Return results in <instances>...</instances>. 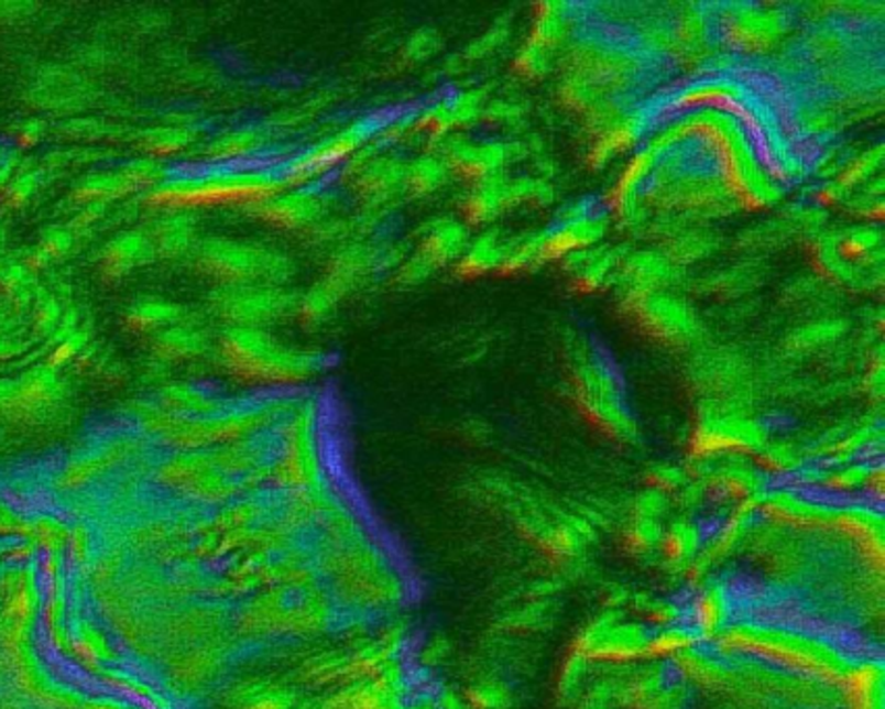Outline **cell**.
<instances>
[{"mask_svg": "<svg viewBox=\"0 0 885 709\" xmlns=\"http://www.w3.org/2000/svg\"><path fill=\"white\" fill-rule=\"evenodd\" d=\"M350 173H353L351 184H353L356 194H360L364 200H370V203H381L389 198L397 187L404 186L406 167L393 159L362 156V159H356V163L350 167Z\"/></svg>", "mask_w": 885, "mask_h": 709, "instance_id": "16", "label": "cell"}, {"mask_svg": "<svg viewBox=\"0 0 885 709\" xmlns=\"http://www.w3.org/2000/svg\"><path fill=\"white\" fill-rule=\"evenodd\" d=\"M90 339H92V327L84 323L75 334L63 337V339H58L51 346V350L46 352V358H44V364L48 369L56 371V373H61L63 369L75 364L77 358L90 348Z\"/></svg>", "mask_w": 885, "mask_h": 709, "instance_id": "34", "label": "cell"}, {"mask_svg": "<svg viewBox=\"0 0 885 709\" xmlns=\"http://www.w3.org/2000/svg\"><path fill=\"white\" fill-rule=\"evenodd\" d=\"M651 633L653 631L641 620L624 618L601 636V641L590 650L587 659L590 664L611 668H626L638 662H645Z\"/></svg>", "mask_w": 885, "mask_h": 709, "instance_id": "11", "label": "cell"}, {"mask_svg": "<svg viewBox=\"0 0 885 709\" xmlns=\"http://www.w3.org/2000/svg\"><path fill=\"white\" fill-rule=\"evenodd\" d=\"M42 186V168L21 167L15 179L0 192V205L7 210H21L32 203Z\"/></svg>", "mask_w": 885, "mask_h": 709, "instance_id": "35", "label": "cell"}, {"mask_svg": "<svg viewBox=\"0 0 885 709\" xmlns=\"http://www.w3.org/2000/svg\"><path fill=\"white\" fill-rule=\"evenodd\" d=\"M461 699L470 709H510L512 691L501 680H480L468 687Z\"/></svg>", "mask_w": 885, "mask_h": 709, "instance_id": "36", "label": "cell"}, {"mask_svg": "<svg viewBox=\"0 0 885 709\" xmlns=\"http://www.w3.org/2000/svg\"><path fill=\"white\" fill-rule=\"evenodd\" d=\"M669 668L671 674L680 678V683L688 687L692 685L697 689H720L732 674L721 657L709 654L701 647L674 657L669 662Z\"/></svg>", "mask_w": 885, "mask_h": 709, "instance_id": "20", "label": "cell"}, {"mask_svg": "<svg viewBox=\"0 0 885 709\" xmlns=\"http://www.w3.org/2000/svg\"><path fill=\"white\" fill-rule=\"evenodd\" d=\"M850 709H884V689L852 695L849 697Z\"/></svg>", "mask_w": 885, "mask_h": 709, "instance_id": "47", "label": "cell"}, {"mask_svg": "<svg viewBox=\"0 0 885 709\" xmlns=\"http://www.w3.org/2000/svg\"><path fill=\"white\" fill-rule=\"evenodd\" d=\"M627 612H632L636 620H641L651 631H659L667 626H676L688 622V608L680 601L669 598H655L651 593L634 591Z\"/></svg>", "mask_w": 885, "mask_h": 709, "instance_id": "25", "label": "cell"}, {"mask_svg": "<svg viewBox=\"0 0 885 709\" xmlns=\"http://www.w3.org/2000/svg\"><path fill=\"white\" fill-rule=\"evenodd\" d=\"M133 192L135 187L131 186L130 179L123 175L121 168L92 171L75 184L72 200L79 206L109 205L114 200L128 198Z\"/></svg>", "mask_w": 885, "mask_h": 709, "instance_id": "23", "label": "cell"}, {"mask_svg": "<svg viewBox=\"0 0 885 709\" xmlns=\"http://www.w3.org/2000/svg\"><path fill=\"white\" fill-rule=\"evenodd\" d=\"M67 395V385L61 373L46 364H36L15 379L7 411L19 416L34 418L44 412H53Z\"/></svg>", "mask_w": 885, "mask_h": 709, "instance_id": "8", "label": "cell"}, {"mask_svg": "<svg viewBox=\"0 0 885 709\" xmlns=\"http://www.w3.org/2000/svg\"><path fill=\"white\" fill-rule=\"evenodd\" d=\"M632 593H634V591H630L626 585H622V582H611V585H608V587L603 589V593H601L603 610H620V612H626L627 606H630V599H632Z\"/></svg>", "mask_w": 885, "mask_h": 709, "instance_id": "46", "label": "cell"}, {"mask_svg": "<svg viewBox=\"0 0 885 709\" xmlns=\"http://www.w3.org/2000/svg\"><path fill=\"white\" fill-rule=\"evenodd\" d=\"M262 142H264V133L256 128H238V130L225 131L212 142H208L204 149V156L212 165H222V167H233L240 163L243 165L254 152L262 149Z\"/></svg>", "mask_w": 885, "mask_h": 709, "instance_id": "24", "label": "cell"}, {"mask_svg": "<svg viewBox=\"0 0 885 709\" xmlns=\"http://www.w3.org/2000/svg\"><path fill=\"white\" fill-rule=\"evenodd\" d=\"M341 296L343 294L332 283L327 280L320 281L304 298L297 302V318L304 325H318L331 315L332 308L337 306Z\"/></svg>", "mask_w": 885, "mask_h": 709, "instance_id": "33", "label": "cell"}, {"mask_svg": "<svg viewBox=\"0 0 885 709\" xmlns=\"http://www.w3.org/2000/svg\"><path fill=\"white\" fill-rule=\"evenodd\" d=\"M196 140V133L184 126H159L144 133H140V149L146 152L150 159H171L189 149Z\"/></svg>", "mask_w": 885, "mask_h": 709, "instance_id": "28", "label": "cell"}, {"mask_svg": "<svg viewBox=\"0 0 885 709\" xmlns=\"http://www.w3.org/2000/svg\"><path fill=\"white\" fill-rule=\"evenodd\" d=\"M442 173H445V165L439 161H435L430 156L418 159L409 167H406L404 186L412 194H428V192H433L435 187L441 184Z\"/></svg>", "mask_w": 885, "mask_h": 709, "instance_id": "39", "label": "cell"}, {"mask_svg": "<svg viewBox=\"0 0 885 709\" xmlns=\"http://www.w3.org/2000/svg\"><path fill=\"white\" fill-rule=\"evenodd\" d=\"M194 266L204 277L221 285L264 283L278 287L292 275V261L259 243L238 242L227 238H208L196 243Z\"/></svg>", "mask_w": 885, "mask_h": 709, "instance_id": "4", "label": "cell"}, {"mask_svg": "<svg viewBox=\"0 0 885 709\" xmlns=\"http://www.w3.org/2000/svg\"><path fill=\"white\" fill-rule=\"evenodd\" d=\"M402 117L404 114H395L391 111L369 114V117L351 123L346 130L337 131L331 138L295 154L287 163L278 165L283 184L285 187H302L306 182H313L316 177L325 175L327 171L350 161L351 156H356L360 150L364 149L370 140L385 133L389 126Z\"/></svg>", "mask_w": 885, "mask_h": 709, "instance_id": "5", "label": "cell"}, {"mask_svg": "<svg viewBox=\"0 0 885 709\" xmlns=\"http://www.w3.org/2000/svg\"><path fill=\"white\" fill-rule=\"evenodd\" d=\"M692 691L684 683H669L664 691L659 692L653 701H648L643 709H686L690 703Z\"/></svg>", "mask_w": 885, "mask_h": 709, "instance_id": "45", "label": "cell"}, {"mask_svg": "<svg viewBox=\"0 0 885 709\" xmlns=\"http://www.w3.org/2000/svg\"><path fill=\"white\" fill-rule=\"evenodd\" d=\"M702 647V639L688 622L653 631L646 645L645 662H665L669 664L674 657L686 654L690 650Z\"/></svg>", "mask_w": 885, "mask_h": 709, "instance_id": "26", "label": "cell"}, {"mask_svg": "<svg viewBox=\"0 0 885 709\" xmlns=\"http://www.w3.org/2000/svg\"><path fill=\"white\" fill-rule=\"evenodd\" d=\"M584 709H618V708H613V706H608V708H584Z\"/></svg>", "mask_w": 885, "mask_h": 709, "instance_id": "49", "label": "cell"}, {"mask_svg": "<svg viewBox=\"0 0 885 709\" xmlns=\"http://www.w3.org/2000/svg\"><path fill=\"white\" fill-rule=\"evenodd\" d=\"M624 618H626V612L601 610L597 617L590 618L589 622L578 631V635L573 636L570 650L587 657L590 650L601 641V636L605 635L613 624H618Z\"/></svg>", "mask_w": 885, "mask_h": 709, "instance_id": "38", "label": "cell"}, {"mask_svg": "<svg viewBox=\"0 0 885 709\" xmlns=\"http://www.w3.org/2000/svg\"><path fill=\"white\" fill-rule=\"evenodd\" d=\"M185 308L163 298H144L133 302L123 313V325L135 336H156L168 327L184 323Z\"/></svg>", "mask_w": 885, "mask_h": 709, "instance_id": "21", "label": "cell"}, {"mask_svg": "<svg viewBox=\"0 0 885 709\" xmlns=\"http://www.w3.org/2000/svg\"><path fill=\"white\" fill-rule=\"evenodd\" d=\"M671 683V668L665 662H646L645 666L634 668L632 673L622 676L615 708L643 709L648 701H653L665 687Z\"/></svg>", "mask_w": 885, "mask_h": 709, "instance_id": "19", "label": "cell"}, {"mask_svg": "<svg viewBox=\"0 0 885 709\" xmlns=\"http://www.w3.org/2000/svg\"><path fill=\"white\" fill-rule=\"evenodd\" d=\"M222 369L241 383L294 388L327 369V354L297 350L254 327H225L217 339Z\"/></svg>", "mask_w": 885, "mask_h": 709, "instance_id": "3", "label": "cell"}, {"mask_svg": "<svg viewBox=\"0 0 885 709\" xmlns=\"http://www.w3.org/2000/svg\"><path fill=\"white\" fill-rule=\"evenodd\" d=\"M590 666L592 664L584 655L568 650L559 674H557V685H555V697L561 706H570L580 699V695L584 691V680H587Z\"/></svg>", "mask_w": 885, "mask_h": 709, "instance_id": "31", "label": "cell"}, {"mask_svg": "<svg viewBox=\"0 0 885 709\" xmlns=\"http://www.w3.org/2000/svg\"><path fill=\"white\" fill-rule=\"evenodd\" d=\"M46 131H48L46 121L40 119V117H30V119L21 121L15 128V133H13L15 150L19 149V152H25V150L37 149L42 144Z\"/></svg>", "mask_w": 885, "mask_h": 709, "instance_id": "44", "label": "cell"}, {"mask_svg": "<svg viewBox=\"0 0 885 709\" xmlns=\"http://www.w3.org/2000/svg\"><path fill=\"white\" fill-rule=\"evenodd\" d=\"M873 465H877V462L854 460V462H846V465L826 468L819 491H826L831 495H856V493H863L865 483H867L868 470Z\"/></svg>", "mask_w": 885, "mask_h": 709, "instance_id": "30", "label": "cell"}, {"mask_svg": "<svg viewBox=\"0 0 885 709\" xmlns=\"http://www.w3.org/2000/svg\"><path fill=\"white\" fill-rule=\"evenodd\" d=\"M65 304L63 299L56 296L55 292H44L40 290L37 298L32 304L30 310V331L34 339H42V341H51V337L55 336L56 327L63 318L65 313Z\"/></svg>", "mask_w": 885, "mask_h": 709, "instance_id": "32", "label": "cell"}, {"mask_svg": "<svg viewBox=\"0 0 885 709\" xmlns=\"http://www.w3.org/2000/svg\"><path fill=\"white\" fill-rule=\"evenodd\" d=\"M592 539H594V531L582 519H566L564 523L547 526L538 535V543H540L543 552L559 561L576 560L587 549V545L592 543Z\"/></svg>", "mask_w": 885, "mask_h": 709, "instance_id": "22", "label": "cell"}, {"mask_svg": "<svg viewBox=\"0 0 885 709\" xmlns=\"http://www.w3.org/2000/svg\"><path fill=\"white\" fill-rule=\"evenodd\" d=\"M210 310L221 318L227 327H254L275 323L294 306V298L275 285L248 283V285H221L210 298Z\"/></svg>", "mask_w": 885, "mask_h": 709, "instance_id": "6", "label": "cell"}, {"mask_svg": "<svg viewBox=\"0 0 885 709\" xmlns=\"http://www.w3.org/2000/svg\"><path fill=\"white\" fill-rule=\"evenodd\" d=\"M463 248V229L460 225L445 223L433 229L420 246V259L433 269L458 257Z\"/></svg>", "mask_w": 885, "mask_h": 709, "instance_id": "29", "label": "cell"}, {"mask_svg": "<svg viewBox=\"0 0 885 709\" xmlns=\"http://www.w3.org/2000/svg\"><path fill=\"white\" fill-rule=\"evenodd\" d=\"M150 350L161 364H179L206 354L210 350V337L203 327L185 318L184 323H177L152 337Z\"/></svg>", "mask_w": 885, "mask_h": 709, "instance_id": "15", "label": "cell"}, {"mask_svg": "<svg viewBox=\"0 0 885 709\" xmlns=\"http://www.w3.org/2000/svg\"><path fill=\"white\" fill-rule=\"evenodd\" d=\"M665 523L651 519L627 516L622 528V549L634 560H646L659 554V543L664 535Z\"/></svg>", "mask_w": 885, "mask_h": 709, "instance_id": "27", "label": "cell"}, {"mask_svg": "<svg viewBox=\"0 0 885 709\" xmlns=\"http://www.w3.org/2000/svg\"><path fill=\"white\" fill-rule=\"evenodd\" d=\"M154 254L161 259H182L196 248V219L189 210H165L148 229Z\"/></svg>", "mask_w": 885, "mask_h": 709, "instance_id": "17", "label": "cell"}, {"mask_svg": "<svg viewBox=\"0 0 885 709\" xmlns=\"http://www.w3.org/2000/svg\"><path fill=\"white\" fill-rule=\"evenodd\" d=\"M835 505L790 486H772L761 498L758 516L767 523L790 528H831Z\"/></svg>", "mask_w": 885, "mask_h": 709, "instance_id": "7", "label": "cell"}, {"mask_svg": "<svg viewBox=\"0 0 885 709\" xmlns=\"http://www.w3.org/2000/svg\"><path fill=\"white\" fill-rule=\"evenodd\" d=\"M856 543L868 560L884 568L885 519L877 505H835L833 526Z\"/></svg>", "mask_w": 885, "mask_h": 709, "instance_id": "12", "label": "cell"}, {"mask_svg": "<svg viewBox=\"0 0 885 709\" xmlns=\"http://www.w3.org/2000/svg\"><path fill=\"white\" fill-rule=\"evenodd\" d=\"M709 531L695 516H676L664 526L659 558L674 570H684L701 554Z\"/></svg>", "mask_w": 885, "mask_h": 709, "instance_id": "14", "label": "cell"}, {"mask_svg": "<svg viewBox=\"0 0 885 709\" xmlns=\"http://www.w3.org/2000/svg\"><path fill=\"white\" fill-rule=\"evenodd\" d=\"M688 481L690 479L686 475V468L669 467V465L651 468L645 477L646 489H655L669 498H674Z\"/></svg>", "mask_w": 885, "mask_h": 709, "instance_id": "42", "label": "cell"}, {"mask_svg": "<svg viewBox=\"0 0 885 709\" xmlns=\"http://www.w3.org/2000/svg\"><path fill=\"white\" fill-rule=\"evenodd\" d=\"M688 608V624L701 635L702 643H715L734 622V596L725 580L713 579L695 591Z\"/></svg>", "mask_w": 885, "mask_h": 709, "instance_id": "9", "label": "cell"}, {"mask_svg": "<svg viewBox=\"0 0 885 709\" xmlns=\"http://www.w3.org/2000/svg\"><path fill=\"white\" fill-rule=\"evenodd\" d=\"M439 709H470L466 706V701L458 697V695H451V692H447L445 697L441 699V703H439Z\"/></svg>", "mask_w": 885, "mask_h": 709, "instance_id": "48", "label": "cell"}, {"mask_svg": "<svg viewBox=\"0 0 885 709\" xmlns=\"http://www.w3.org/2000/svg\"><path fill=\"white\" fill-rule=\"evenodd\" d=\"M77 243V233L72 225H51L42 231L36 248L48 259V262L65 259Z\"/></svg>", "mask_w": 885, "mask_h": 709, "instance_id": "40", "label": "cell"}, {"mask_svg": "<svg viewBox=\"0 0 885 709\" xmlns=\"http://www.w3.org/2000/svg\"><path fill=\"white\" fill-rule=\"evenodd\" d=\"M156 259L148 231H123L102 246L98 254V273L105 281H121L135 269Z\"/></svg>", "mask_w": 885, "mask_h": 709, "instance_id": "13", "label": "cell"}, {"mask_svg": "<svg viewBox=\"0 0 885 709\" xmlns=\"http://www.w3.org/2000/svg\"><path fill=\"white\" fill-rule=\"evenodd\" d=\"M287 187L278 167L206 168L189 173H168L161 186L144 194V203L159 210H196L210 206H259Z\"/></svg>", "mask_w": 885, "mask_h": 709, "instance_id": "2", "label": "cell"}, {"mask_svg": "<svg viewBox=\"0 0 885 709\" xmlns=\"http://www.w3.org/2000/svg\"><path fill=\"white\" fill-rule=\"evenodd\" d=\"M165 411L184 416V418H203L222 411L229 402L222 400L219 393L200 383H189V381H177V383H165L159 390L156 400Z\"/></svg>", "mask_w": 885, "mask_h": 709, "instance_id": "18", "label": "cell"}, {"mask_svg": "<svg viewBox=\"0 0 885 709\" xmlns=\"http://www.w3.org/2000/svg\"><path fill=\"white\" fill-rule=\"evenodd\" d=\"M2 154H4V150L0 149V161H2Z\"/></svg>", "mask_w": 885, "mask_h": 709, "instance_id": "50", "label": "cell"}, {"mask_svg": "<svg viewBox=\"0 0 885 709\" xmlns=\"http://www.w3.org/2000/svg\"><path fill=\"white\" fill-rule=\"evenodd\" d=\"M753 423H755L756 429L765 435V439H769V437H786V435H790L794 427H796V418H794L793 414H788V412L784 411L765 412V414L756 416Z\"/></svg>", "mask_w": 885, "mask_h": 709, "instance_id": "43", "label": "cell"}, {"mask_svg": "<svg viewBox=\"0 0 885 709\" xmlns=\"http://www.w3.org/2000/svg\"><path fill=\"white\" fill-rule=\"evenodd\" d=\"M671 510H674V505H671V498H669V495L659 493V491H655V489H645V491H641V493L632 500V504H630V516L651 519V521L665 523V519L669 516Z\"/></svg>", "mask_w": 885, "mask_h": 709, "instance_id": "41", "label": "cell"}, {"mask_svg": "<svg viewBox=\"0 0 885 709\" xmlns=\"http://www.w3.org/2000/svg\"><path fill=\"white\" fill-rule=\"evenodd\" d=\"M503 259V248L499 246L495 236H484L468 248L460 262L463 275H480L493 266H499Z\"/></svg>", "mask_w": 885, "mask_h": 709, "instance_id": "37", "label": "cell"}, {"mask_svg": "<svg viewBox=\"0 0 885 709\" xmlns=\"http://www.w3.org/2000/svg\"><path fill=\"white\" fill-rule=\"evenodd\" d=\"M715 650L723 657L749 655L831 685H840L854 664L826 636L765 622H732L715 641Z\"/></svg>", "mask_w": 885, "mask_h": 709, "instance_id": "1", "label": "cell"}, {"mask_svg": "<svg viewBox=\"0 0 885 709\" xmlns=\"http://www.w3.org/2000/svg\"><path fill=\"white\" fill-rule=\"evenodd\" d=\"M254 208L262 221L278 227V229L297 231V229L313 227L323 217L325 196L313 186L295 187V189L281 192L271 200L254 206Z\"/></svg>", "mask_w": 885, "mask_h": 709, "instance_id": "10", "label": "cell"}]
</instances>
